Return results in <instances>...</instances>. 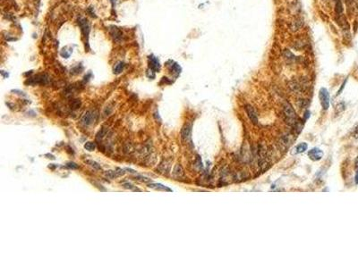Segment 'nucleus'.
Returning a JSON list of instances; mask_svg holds the SVG:
<instances>
[{
  "mask_svg": "<svg viewBox=\"0 0 358 268\" xmlns=\"http://www.w3.org/2000/svg\"><path fill=\"white\" fill-rule=\"evenodd\" d=\"M283 115L286 123L293 127L297 133H300L303 129V123L290 104H286L283 106Z\"/></svg>",
  "mask_w": 358,
  "mask_h": 268,
  "instance_id": "f257e3e1",
  "label": "nucleus"
},
{
  "mask_svg": "<svg viewBox=\"0 0 358 268\" xmlns=\"http://www.w3.org/2000/svg\"><path fill=\"white\" fill-rule=\"evenodd\" d=\"M319 99L321 101L322 108L324 110H328L329 107V94L327 89L322 88L319 91Z\"/></svg>",
  "mask_w": 358,
  "mask_h": 268,
  "instance_id": "f03ea898",
  "label": "nucleus"
},
{
  "mask_svg": "<svg viewBox=\"0 0 358 268\" xmlns=\"http://www.w3.org/2000/svg\"><path fill=\"white\" fill-rule=\"evenodd\" d=\"M49 78L47 74H41V75H37L33 78H31L28 80L27 83L35 85V84H47Z\"/></svg>",
  "mask_w": 358,
  "mask_h": 268,
  "instance_id": "7ed1b4c3",
  "label": "nucleus"
},
{
  "mask_svg": "<svg viewBox=\"0 0 358 268\" xmlns=\"http://www.w3.org/2000/svg\"><path fill=\"white\" fill-rule=\"evenodd\" d=\"M323 155H324V154H323V151H322V149L317 148H314L309 150V152H308V157H309L310 159L313 160V161H319V160H321L322 157H323Z\"/></svg>",
  "mask_w": 358,
  "mask_h": 268,
  "instance_id": "20e7f679",
  "label": "nucleus"
},
{
  "mask_svg": "<svg viewBox=\"0 0 358 268\" xmlns=\"http://www.w3.org/2000/svg\"><path fill=\"white\" fill-rule=\"evenodd\" d=\"M245 111L247 113V115L249 117V119L251 120V122L254 124L258 123V116L254 111V109L252 108V106H251L250 105H245Z\"/></svg>",
  "mask_w": 358,
  "mask_h": 268,
  "instance_id": "39448f33",
  "label": "nucleus"
},
{
  "mask_svg": "<svg viewBox=\"0 0 358 268\" xmlns=\"http://www.w3.org/2000/svg\"><path fill=\"white\" fill-rule=\"evenodd\" d=\"M149 63H150V68L153 70L154 72H159L160 70V64L159 59L154 56L153 55L149 56Z\"/></svg>",
  "mask_w": 358,
  "mask_h": 268,
  "instance_id": "423d86ee",
  "label": "nucleus"
},
{
  "mask_svg": "<svg viewBox=\"0 0 358 268\" xmlns=\"http://www.w3.org/2000/svg\"><path fill=\"white\" fill-rule=\"evenodd\" d=\"M191 132H192V127L189 124H186L183 127L181 131V136L184 140H189L191 139Z\"/></svg>",
  "mask_w": 358,
  "mask_h": 268,
  "instance_id": "0eeeda50",
  "label": "nucleus"
},
{
  "mask_svg": "<svg viewBox=\"0 0 358 268\" xmlns=\"http://www.w3.org/2000/svg\"><path fill=\"white\" fill-rule=\"evenodd\" d=\"M93 120H94V118H93V114H92L91 112H87V113H85V114L83 115V117H82V123L85 124V125H90V124L93 122Z\"/></svg>",
  "mask_w": 358,
  "mask_h": 268,
  "instance_id": "6e6552de",
  "label": "nucleus"
},
{
  "mask_svg": "<svg viewBox=\"0 0 358 268\" xmlns=\"http://www.w3.org/2000/svg\"><path fill=\"white\" fill-rule=\"evenodd\" d=\"M112 29L110 30V32H111V35L113 36V38H114V39L116 40V41H119V40H121L122 39V36H123V34H122V32L116 28V27H111Z\"/></svg>",
  "mask_w": 358,
  "mask_h": 268,
  "instance_id": "1a4fd4ad",
  "label": "nucleus"
},
{
  "mask_svg": "<svg viewBox=\"0 0 358 268\" xmlns=\"http://www.w3.org/2000/svg\"><path fill=\"white\" fill-rule=\"evenodd\" d=\"M149 188L154 189V190H166V191H172L169 188L160 184V183H151L148 185Z\"/></svg>",
  "mask_w": 358,
  "mask_h": 268,
  "instance_id": "9d476101",
  "label": "nucleus"
},
{
  "mask_svg": "<svg viewBox=\"0 0 358 268\" xmlns=\"http://www.w3.org/2000/svg\"><path fill=\"white\" fill-rule=\"evenodd\" d=\"M307 148H308V146H307V144L306 143H300V144H298L295 148V154H300V153H303V152H304L305 150H307Z\"/></svg>",
  "mask_w": 358,
  "mask_h": 268,
  "instance_id": "9b49d317",
  "label": "nucleus"
},
{
  "mask_svg": "<svg viewBox=\"0 0 358 268\" xmlns=\"http://www.w3.org/2000/svg\"><path fill=\"white\" fill-rule=\"evenodd\" d=\"M169 67H170V71H171L173 73H176L177 75H179V74H180L182 69H181V67L179 66L178 64H177V63L171 61V65H169Z\"/></svg>",
  "mask_w": 358,
  "mask_h": 268,
  "instance_id": "f8f14e48",
  "label": "nucleus"
},
{
  "mask_svg": "<svg viewBox=\"0 0 358 268\" xmlns=\"http://www.w3.org/2000/svg\"><path fill=\"white\" fill-rule=\"evenodd\" d=\"M124 67H125V64L123 62H120V63L116 64L114 67V73H116V74L120 73L124 70Z\"/></svg>",
  "mask_w": 358,
  "mask_h": 268,
  "instance_id": "ddd939ff",
  "label": "nucleus"
},
{
  "mask_svg": "<svg viewBox=\"0 0 358 268\" xmlns=\"http://www.w3.org/2000/svg\"><path fill=\"white\" fill-rule=\"evenodd\" d=\"M84 148L86 149V150H88V151H93V150H95V148H96V145H95V143H93V142H86L85 143V145H84Z\"/></svg>",
  "mask_w": 358,
  "mask_h": 268,
  "instance_id": "4468645a",
  "label": "nucleus"
},
{
  "mask_svg": "<svg viewBox=\"0 0 358 268\" xmlns=\"http://www.w3.org/2000/svg\"><path fill=\"white\" fill-rule=\"evenodd\" d=\"M86 163H87L89 166H91V167L96 169V170H100V169H101V166H100L98 163H96L95 161H92V160H86Z\"/></svg>",
  "mask_w": 358,
  "mask_h": 268,
  "instance_id": "2eb2a0df",
  "label": "nucleus"
},
{
  "mask_svg": "<svg viewBox=\"0 0 358 268\" xmlns=\"http://www.w3.org/2000/svg\"><path fill=\"white\" fill-rule=\"evenodd\" d=\"M298 105L301 108H307L308 105H309V102L306 99H300L298 101Z\"/></svg>",
  "mask_w": 358,
  "mask_h": 268,
  "instance_id": "dca6fc26",
  "label": "nucleus"
},
{
  "mask_svg": "<svg viewBox=\"0 0 358 268\" xmlns=\"http://www.w3.org/2000/svg\"><path fill=\"white\" fill-rule=\"evenodd\" d=\"M336 12L338 14H341L343 12V5L340 1H338L336 4Z\"/></svg>",
  "mask_w": 358,
  "mask_h": 268,
  "instance_id": "f3484780",
  "label": "nucleus"
},
{
  "mask_svg": "<svg viewBox=\"0 0 358 268\" xmlns=\"http://www.w3.org/2000/svg\"><path fill=\"white\" fill-rule=\"evenodd\" d=\"M80 105H81V101L79 99H74L71 103V106L73 109H77L80 107Z\"/></svg>",
  "mask_w": 358,
  "mask_h": 268,
  "instance_id": "a211bd4d",
  "label": "nucleus"
},
{
  "mask_svg": "<svg viewBox=\"0 0 358 268\" xmlns=\"http://www.w3.org/2000/svg\"><path fill=\"white\" fill-rule=\"evenodd\" d=\"M66 167L70 168V169H77L78 168V165H76L75 163H68L67 165H66Z\"/></svg>",
  "mask_w": 358,
  "mask_h": 268,
  "instance_id": "6ab92c4d",
  "label": "nucleus"
},
{
  "mask_svg": "<svg viewBox=\"0 0 358 268\" xmlns=\"http://www.w3.org/2000/svg\"><path fill=\"white\" fill-rule=\"evenodd\" d=\"M346 83H347V80H346V81H345L343 82V84L341 85V87H340V89H339V90L338 91V94H337V95H339V94H340V92H341V91L343 90V89H344V87H345V85H346Z\"/></svg>",
  "mask_w": 358,
  "mask_h": 268,
  "instance_id": "aec40b11",
  "label": "nucleus"
},
{
  "mask_svg": "<svg viewBox=\"0 0 358 268\" xmlns=\"http://www.w3.org/2000/svg\"><path fill=\"white\" fill-rule=\"evenodd\" d=\"M310 114H311L310 111H308V110H307V111L304 113V119H305V120H307V119L310 117Z\"/></svg>",
  "mask_w": 358,
  "mask_h": 268,
  "instance_id": "412c9836",
  "label": "nucleus"
},
{
  "mask_svg": "<svg viewBox=\"0 0 358 268\" xmlns=\"http://www.w3.org/2000/svg\"><path fill=\"white\" fill-rule=\"evenodd\" d=\"M354 135H355V138H356V139H358V126L356 127V131H355V133H354Z\"/></svg>",
  "mask_w": 358,
  "mask_h": 268,
  "instance_id": "4be33fe9",
  "label": "nucleus"
},
{
  "mask_svg": "<svg viewBox=\"0 0 358 268\" xmlns=\"http://www.w3.org/2000/svg\"><path fill=\"white\" fill-rule=\"evenodd\" d=\"M355 181H356V184H358V171H357V172H356V174Z\"/></svg>",
  "mask_w": 358,
  "mask_h": 268,
  "instance_id": "5701e85b",
  "label": "nucleus"
},
{
  "mask_svg": "<svg viewBox=\"0 0 358 268\" xmlns=\"http://www.w3.org/2000/svg\"><path fill=\"white\" fill-rule=\"evenodd\" d=\"M127 171H129V172H131V173H136V172L135 171H134V170H132V169H126Z\"/></svg>",
  "mask_w": 358,
  "mask_h": 268,
  "instance_id": "b1692460",
  "label": "nucleus"
},
{
  "mask_svg": "<svg viewBox=\"0 0 358 268\" xmlns=\"http://www.w3.org/2000/svg\"><path fill=\"white\" fill-rule=\"evenodd\" d=\"M355 165H356V167L358 168V157H356V162H355Z\"/></svg>",
  "mask_w": 358,
  "mask_h": 268,
  "instance_id": "393cba45",
  "label": "nucleus"
},
{
  "mask_svg": "<svg viewBox=\"0 0 358 268\" xmlns=\"http://www.w3.org/2000/svg\"><path fill=\"white\" fill-rule=\"evenodd\" d=\"M111 2H112V5H113V6H114V5H115V0H111Z\"/></svg>",
  "mask_w": 358,
  "mask_h": 268,
  "instance_id": "a878e982",
  "label": "nucleus"
}]
</instances>
